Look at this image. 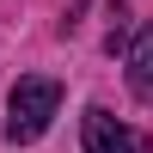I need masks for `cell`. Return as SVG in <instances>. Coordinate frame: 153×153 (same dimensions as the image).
I'll return each instance as SVG.
<instances>
[{
	"mask_svg": "<svg viewBox=\"0 0 153 153\" xmlns=\"http://www.w3.org/2000/svg\"><path fill=\"white\" fill-rule=\"evenodd\" d=\"M6 135L12 141H37V135L55 123V110H61V80L55 74H25L19 86H12V98H6Z\"/></svg>",
	"mask_w": 153,
	"mask_h": 153,
	"instance_id": "6da1fadb",
	"label": "cell"
},
{
	"mask_svg": "<svg viewBox=\"0 0 153 153\" xmlns=\"http://www.w3.org/2000/svg\"><path fill=\"white\" fill-rule=\"evenodd\" d=\"M86 153H141V141L110 110H86Z\"/></svg>",
	"mask_w": 153,
	"mask_h": 153,
	"instance_id": "7a4b0ae2",
	"label": "cell"
},
{
	"mask_svg": "<svg viewBox=\"0 0 153 153\" xmlns=\"http://www.w3.org/2000/svg\"><path fill=\"white\" fill-rule=\"evenodd\" d=\"M129 86L153 104V25H141L135 43H129Z\"/></svg>",
	"mask_w": 153,
	"mask_h": 153,
	"instance_id": "3957f363",
	"label": "cell"
}]
</instances>
